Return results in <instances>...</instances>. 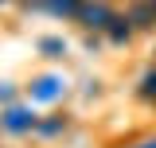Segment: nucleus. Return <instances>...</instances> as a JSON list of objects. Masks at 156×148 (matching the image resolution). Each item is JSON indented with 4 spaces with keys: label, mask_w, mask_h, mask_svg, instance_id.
I'll return each mask as SVG.
<instances>
[{
    "label": "nucleus",
    "mask_w": 156,
    "mask_h": 148,
    "mask_svg": "<svg viewBox=\"0 0 156 148\" xmlns=\"http://www.w3.org/2000/svg\"><path fill=\"white\" fill-rule=\"evenodd\" d=\"M140 93L144 97H156V74H144L140 78Z\"/></svg>",
    "instance_id": "nucleus-5"
},
{
    "label": "nucleus",
    "mask_w": 156,
    "mask_h": 148,
    "mask_svg": "<svg viewBox=\"0 0 156 148\" xmlns=\"http://www.w3.org/2000/svg\"><path fill=\"white\" fill-rule=\"evenodd\" d=\"M43 51H51V55H62V51H66V43H58V39H43Z\"/></svg>",
    "instance_id": "nucleus-6"
},
{
    "label": "nucleus",
    "mask_w": 156,
    "mask_h": 148,
    "mask_svg": "<svg viewBox=\"0 0 156 148\" xmlns=\"http://www.w3.org/2000/svg\"><path fill=\"white\" fill-rule=\"evenodd\" d=\"M4 125H8V129H12V132H23V129H31V125H35V117H27V113H20V109H12V113H8V117H4Z\"/></svg>",
    "instance_id": "nucleus-4"
},
{
    "label": "nucleus",
    "mask_w": 156,
    "mask_h": 148,
    "mask_svg": "<svg viewBox=\"0 0 156 148\" xmlns=\"http://www.w3.org/2000/svg\"><path fill=\"white\" fill-rule=\"evenodd\" d=\"M74 19L86 27V31H105V27L113 23V8L101 4V0H82V8H78Z\"/></svg>",
    "instance_id": "nucleus-1"
},
{
    "label": "nucleus",
    "mask_w": 156,
    "mask_h": 148,
    "mask_svg": "<svg viewBox=\"0 0 156 148\" xmlns=\"http://www.w3.org/2000/svg\"><path fill=\"white\" fill-rule=\"evenodd\" d=\"M148 4H152V8H156V0H148Z\"/></svg>",
    "instance_id": "nucleus-8"
},
{
    "label": "nucleus",
    "mask_w": 156,
    "mask_h": 148,
    "mask_svg": "<svg viewBox=\"0 0 156 148\" xmlns=\"http://www.w3.org/2000/svg\"><path fill=\"white\" fill-rule=\"evenodd\" d=\"M0 4H4V0H0Z\"/></svg>",
    "instance_id": "nucleus-9"
},
{
    "label": "nucleus",
    "mask_w": 156,
    "mask_h": 148,
    "mask_svg": "<svg viewBox=\"0 0 156 148\" xmlns=\"http://www.w3.org/2000/svg\"><path fill=\"white\" fill-rule=\"evenodd\" d=\"M144 148H156V140H152V144H144Z\"/></svg>",
    "instance_id": "nucleus-7"
},
{
    "label": "nucleus",
    "mask_w": 156,
    "mask_h": 148,
    "mask_svg": "<svg viewBox=\"0 0 156 148\" xmlns=\"http://www.w3.org/2000/svg\"><path fill=\"white\" fill-rule=\"evenodd\" d=\"M129 23H133V27H156V8L148 0L133 4V8H129Z\"/></svg>",
    "instance_id": "nucleus-2"
},
{
    "label": "nucleus",
    "mask_w": 156,
    "mask_h": 148,
    "mask_svg": "<svg viewBox=\"0 0 156 148\" xmlns=\"http://www.w3.org/2000/svg\"><path fill=\"white\" fill-rule=\"evenodd\" d=\"M105 31H109V39H113V43H125V39L133 35V23H129V16H113V23H109Z\"/></svg>",
    "instance_id": "nucleus-3"
}]
</instances>
